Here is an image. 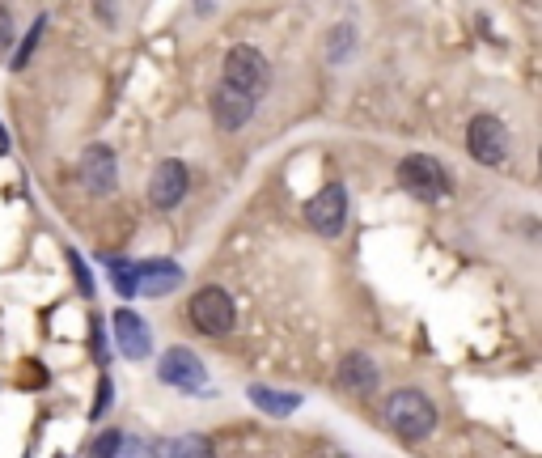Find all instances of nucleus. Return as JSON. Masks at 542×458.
<instances>
[{"instance_id":"1","label":"nucleus","mask_w":542,"mask_h":458,"mask_svg":"<svg viewBox=\"0 0 542 458\" xmlns=\"http://www.w3.org/2000/svg\"><path fill=\"white\" fill-rule=\"evenodd\" d=\"M386 420L403 442H424V437L437 429V403L424 391H394L386 399Z\"/></svg>"},{"instance_id":"2","label":"nucleus","mask_w":542,"mask_h":458,"mask_svg":"<svg viewBox=\"0 0 542 458\" xmlns=\"http://www.w3.org/2000/svg\"><path fill=\"white\" fill-rule=\"evenodd\" d=\"M267 81H271V73H267V60H263L259 47L238 43V47L225 51V85L229 90H238V94L259 102L263 90H267Z\"/></svg>"},{"instance_id":"3","label":"nucleus","mask_w":542,"mask_h":458,"mask_svg":"<svg viewBox=\"0 0 542 458\" xmlns=\"http://www.w3.org/2000/svg\"><path fill=\"white\" fill-rule=\"evenodd\" d=\"M191 323L204 331V336H229L233 331V319H238V306H233V297L225 293V289H216V285H208V289H200L191 297Z\"/></svg>"},{"instance_id":"4","label":"nucleus","mask_w":542,"mask_h":458,"mask_svg":"<svg viewBox=\"0 0 542 458\" xmlns=\"http://www.w3.org/2000/svg\"><path fill=\"white\" fill-rule=\"evenodd\" d=\"M399 183L411 191L415 200H428V204L449 196V174L432 162V157H424V153L403 157V162H399Z\"/></svg>"},{"instance_id":"5","label":"nucleus","mask_w":542,"mask_h":458,"mask_svg":"<svg viewBox=\"0 0 542 458\" xmlns=\"http://www.w3.org/2000/svg\"><path fill=\"white\" fill-rule=\"evenodd\" d=\"M466 149H471L475 162L483 166H504V153H509V132L496 115H475L466 123Z\"/></svg>"},{"instance_id":"6","label":"nucleus","mask_w":542,"mask_h":458,"mask_svg":"<svg viewBox=\"0 0 542 458\" xmlns=\"http://www.w3.org/2000/svg\"><path fill=\"white\" fill-rule=\"evenodd\" d=\"M305 221H310L314 234H322V238H339L343 221H348V191H343L339 183L322 187L318 196L305 204Z\"/></svg>"},{"instance_id":"7","label":"nucleus","mask_w":542,"mask_h":458,"mask_svg":"<svg viewBox=\"0 0 542 458\" xmlns=\"http://www.w3.org/2000/svg\"><path fill=\"white\" fill-rule=\"evenodd\" d=\"M157 378L166 386H174V391H200V386L208 382V369H204V361L195 357L191 348L178 344V348H170L166 357H161Z\"/></svg>"},{"instance_id":"8","label":"nucleus","mask_w":542,"mask_h":458,"mask_svg":"<svg viewBox=\"0 0 542 458\" xmlns=\"http://www.w3.org/2000/svg\"><path fill=\"white\" fill-rule=\"evenodd\" d=\"M187 187H191V174H187V166L178 162V157H166L157 170H153V179H149V204L153 208H178L183 204V196H187Z\"/></svg>"},{"instance_id":"9","label":"nucleus","mask_w":542,"mask_h":458,"mask_svg":"<svg viewBox=\"0 0 542 458\" xmlns=\"http://www.w3.org/2000/svg\"><path fill=\"white\" fill-rule=\"evenodd\" d=\"M77 174L89 196H111L115 183H119V166H115V153L106 145H89L77 162Z\"/></svg>"},{"instance_id":"10","label":"nucleus","mask_w":542,"mask_h":458,"mask_svg":"<svg viewBox=\"0 0 542 458\" xmlns=\"http://www.w3.org/2000/svg\"><path fill=\"white\" fill-rule=\"evenodd\" d=\"M208 111H212V123H216L221 132H238V128H246V123H250V115H255V98L229 90V85L221 81V85L212 90Z\"/></svg>"},{"instance_id":"11","label":"nucleus","mask_w":542,"mask_h":458,"mask_svg":"<svg viewBox=\"0 0 542 458\" xmlns=\"http://www.w3.org/2000/svg\"><path fill=\"white\" fill-rule=\"evenodd\" d=\"M115 340H119V352L128 361H144L153 352V336H149V323L140 319V314L132 310V306H123V310H115Z\"/></svg>"},{"instance_id":"12","label":"nucleus","mask_w":542,"mask_h":458,"mask_svg":"<svg viewBox=\"0 0 542 458\" xmlns=\"http://www.w3.org/2000/svg\"><path fill=\"white\" fill-rule=\"evenodd\" d=\"M132 276H136V293L140 297H161L183 285V268L170 259H144V263H132Z\"/></svg>"},{"instance_id":"13","label":"nucleus","mask_w":542,"mask_h":458,"mask_svg":"<svg viewBox=\"0 0 542 458\" xmlns=\"http://www.w3.org/2000/svg\"><path fill=\"white\" fill-rule=\"evenodd\" d=\"M377 382H382V374H377L369 352H348V357L339 361V391H348L356 399H369L377 391Z\"/></svg>"},{"instance_id":"14","label":"nucleus","mask_w":542,"mask_h":458,"mask_svg":"<svg viewBox=\"0 0 542 458\" xmlns=\"http://www.w3.org/2000/svg\"><path fill=\"white\" fill-rule=\"evenodd\" d=\"M246 395H250V403H255L259 412H267V416H293L301 403H305L297 391H276V386H259V382L250 386Z\"/></svg>"},{"instance_id":"15","label":"nucleus","mask_w":542,"mask_h":458,"mask_svg":"<svg viewBox=\"0 0 542 458\" xmlns=\"http://www.w3.org/2000/svg\"><path fill=\"white\" fill-rule=\"evenodd\" d=\"M153 454L157 458H216L212 442L200 433H178V437H170V442H157Z\"/></svg>"},{"instance_id":"16","label":"nucleus","mask_w":542,"mask_h":458,"mask_svg":"<svg viewBox=\"0 0 542 458\" xmlns=\"http://www.w3.org/2000/svg\"><path fill=\"white\" fill-rule=\"evenodd\" d=\"M43 26H47V17H34V30L22 39V47H17V56H13V68L22 73V68L30 64V56H34V47H39V39H43Z\"/></svg>"},{"instance_id":"17","label":"nucleus","mask_w":542,"mask_h":458,"mask_svg":"<svg viewBox=\"0 0 542 458\" xmlns=\"http://www.w3.org/2000/svg\"><path fill=\"white\" fill-rule=\"evenodd\" d=\"M106 268H111V280H115L119 297H136V276H132V263L128 259H111Z\"/></svg>"},{"instance_id":"18","label":"nucleus","mask_w":542,"mask_h":458,"mask_svg":"<svg viewBox=\"0 0 542 458\" xmlns=\"http://www.w3.org/2000/svg\"><path fill=\"white\" fill-rule=\"evenodd\" d=\"M327 47H331V60H335V64H339V60H348V51H352V26H339V30H331Z\"/></svg>"},{"instance_id":"19","label":"nucleus","mask_w":542,"mask_h":458,"mask_svg":"<svg viewBox=\"0 0 542 458\" xmlns=\"http://www.w3.org/2000/svg\"><path fill=\"white\" fill-rule=\"evenodd\" d=\"M68 263H72V276H77V289L89 297L94 293V280H89V268H85V259L77 255V251H68Z\"/></svg>"},{"instance_id":"20","label":"nucleus","mask_w":542,"mask_h":458,"mask_svg":"<svg viewBox=\"0 0 542 458\" xmlns=\"http://www.w3.org/2000/svg\"><path fill=\"white\" fill-rule=\"evenodd\" d=\"M111 395H115V386H111V378L102 374V382H98V403H94V412H89V416L102 420L106 412H111Z\"/></svg>"},{"instance_id":"21","label":"nucleus","mask_w":542,"mask_h":458,"mask_svg":"<svg viewBox=\"0 0 542 458\" xmlns=\"http://www.w3.org/2000/svg\"><path fill=\"white\" fill-rule=\"evenodd\" d=\"M119 437H123V433H102L98 442H94V458H115V446H119Z\"/></svg>"},{"instance_id":"22","label":"nucleus","mask_w":542,"mask_h":458,"mask_svg":"<svg viewBox=\"0 0 542 458\" xmlns=\"http://www.w3.org/2000/svg\"><path fill=\"white\" fill-rule=\"evenodd\" d=\"M13 39V17H9V9L0 5V47H5Z\"/></svg>"},{"instance_id":"23","label":"nucleus","mask_w":542,"mask_h":458,"mask_svg":"<svg viewBox=\"0 0 542 458\" xmlns=\"http://www.w3.org/2000/svg\"><path fill=\"white\" fill-rule=\"evenodd\" d=\"M0 149H9V136H5V128H0Z\"/></svg>"}]
</instances>
